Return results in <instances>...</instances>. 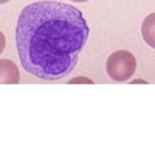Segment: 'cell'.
Segmentation results:
<instances>
[{"mask_svg":"<svg viewBox=\"0 0 155 156\" xmlns=\"http://www.w3.org/2000/svg\"><path fill=\"white\" fill-rule=\"evenodd\" d=\"M89 37L80 9L59 1H38L23 8L16 26L18 56L26 72L47 81L74 69Z\"/></svg>","mask_w":155,"mask_h":156,"instance_id":"cell-1","label":"cell"},{"mask_svg":"<svg viewBox=\"0 0 155 156\" xmlns=\"http://www.w3.org/2000/svg\"><path fill=\"white\" fill-rule=\"evenodd\" d=\"M137 67L135 56L128 50L113 52L106 62V72L114 81H127L134 75Z\"/></svg>","mask_w":155,"mask_h":156,"instance_id":"cell-2","label":"cell"},{"mask_svg":"<svg viewBox=\"0 0 155 156\" xmlns=\"http://www.w3.org/2000/svg\"><path fill=\"white\" fill-rule=\"evenodd\" d=\"M20 71L17 65L9 59H0V84H17Z\"/></svg>","mask_w":155,"mask_h":156,"instance_id":"cell-3","label":"cell"},{"mask_svg":"<svg viewBox=\"0 0 155 156\" xmlns=\"http://www.w3.org/2000/svg\"><path fill=\"white\" fill-rule=\"evenodd\" d=\"M142 35L145 42L155 49V13L150 14L142 24Z\"/></svg>","mask_w":155,"mask_h":156,"instance_id":"cell-4","label":"cell"},{"mask_svg":"<svg viewBox=\"0 0 155 156\" xmlns=\"http://www.w3.org/2000/svg\"><path fill=\"white\" fill-rule=\"evenodd\" d=\"M94 83L92 81H90V80H88V79L86 78H78V79H73V80H71L70 81V83Z\"/></svg>","mask_w":155,"mask_h":156,"instance_id":"cell-5","label":"cell"},{"mask_svg":"<svg viewBox=\"0 0 155 156\" xmlns=\"http://www.w3.org/2000/svg\"><path fill=\"white\" fill-rule=\"evenodd\" d=\"M5 44H6V39H5V35L2 34V32H0V54L4 51Z\"/></svg>","mask_w":155,"mask_h":156,"instance_id":"cell-6","label":"cell"},{"mask_svg":"<svg viewBox=\"0 0 155 156\" xmlns=\"http://www.w3.org/2000/svg\"><path fill=\"white\" fill-rule=\"evenodd\" d=\"M71 1H74V2H86V1H89V0H71Z\"/></svg>","mask_w":155,"mask_h":156,"instance_id":"cell-7","label":"cell"},{"mask_svg":"<svg viewBox=\"0 0 155 156\" xmlns=\"http://www.w3.org/2000/svg\"><path fill=\"white\" fill-rule=\"evenodd\" d=\"M9 0H0V5H2V4H6V2H8Z\"/></svg>","mask_w":155,"mask_h":156,"instance_id":"cell-8","label":"cell"}]
</instances>
